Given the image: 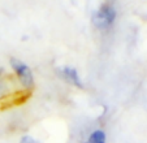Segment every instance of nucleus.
I'll use <instances>...</instances> for the list:
<instances>
[{
    "label": "nucleus",
    "instance_id": "obj_1",
    "mask_svg": "<svg viewBox=\"0 0 147 143\" xmlns=\"http://www.w3.org/2000/svg\"><path fill=\"white\" fill-rule=\"evenodd\" d=\"M117 18V9L112 3H103L91 16V24L100 33H108Z\"/></svg>",
    "mask_w": 147,
    "mask_h": 143
},
{
    "label": "nucleus",
    "instance_id": "obj_2",
    "mask_svg": "<svg viewBox=\"0 0 147 143\" xmlns=\"http://www.w3.org/2000/svg\"><path fill=\"white\" fill-rule=\"evenodd\" d=\"M9 64L11 68L13 70L14 76H16L17 81L24 90L31 91L35 85V80H34V73L31 70V68L25 63V61L20 60L17 57H11L9 59Z\"/></svg>",
    "mask_w": 147,
    "mask_h": 143
},
{
    "label": "nucleus",
    "instance_id": "obj_3",
    "mask_svg": "<svg viewBox=\"0 0 147 143\" xmlns=\"http://www.w3.org/2000/svg\"><path fill=\"white\" fill-rule=\"evenodd\" d=\"M57 74L67 83H69V85L74 86L77 88H83V82L81 80V76L74 66H70V65L61 66L60 69H57Z\"/></svg>",
    "mask_w": 147,
    "mask_h": 143
},
{
    "label": "nucleus",
    "instance_id": "obj_4",
    "mask_svg": "<svg viewBox=\"0 0 147 143\" xmlns=\"http://www.w3.org/2000/svg\"><path fill=\"white\" fill-rule=\"evenodd\" d=\"M106 140H107L106 133L103 132L102 129H96L90 134L87 143H106Z\"/></svg>",
    "mask_w": 147,
    "mask_h": 143
},
{
    "label": "nucleus",
    "instance_id": "obj_5",
    "mask_svg": "<svg viewBox=\"0 0 147 143\" xmlns=\"http://www.w3.org/2000/svg\"><path fill=\"white\" fill-rule=\"evenodd\" d=\"M21 143H38V142H36L34 138L28 137V135H26V137H24L22 139H21Z\"/></svg>",
    "mask_w": 147,
    "mask_h": 143
}]
</instances>
